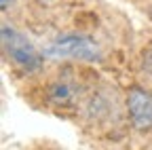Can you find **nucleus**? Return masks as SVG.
I'll return each instance as SVG.
<instances>
[{
    "mask_svg": "<svg viewBox=\"0 0 152 150\" xmlns=\"http://www.w3.org/2000/svg\"><path fill=\"white\" fill-rule=\"evenodd\" d=\"M42 55L49 59H74V61L93 64L102 59V47L87 34L66 32L53 38L42 49Z\"/></svg>",
    "mask_w": 152,
    "mask_h": 150,
    "instance_id": "nucleus-1",
    "label": "nucleus"
},
{
    "mask_svg": "<svg viewBox=\"0 0 152 150\" xmlns=\"http://www.w3.org/2000/svg\"><path fill=\"white\" fill-rule=\"evenodd\" d=\"M2 49L7 57L19 70H23L28 74L38 72L42 68V61H45L42 51H38L28 36L11 23H2Z\"/></svg>",
    "mask_w": 152,
    "mask_h": 150,
    "instance_id": "nucleus-2",
    "label": "nucleus"
},
{
    "mask_svg": "<svg viewBox=\"0 0 152 150\" xmlns=\"http://www.w3.org/2000/svg\"><path fill=\"white\" fill-rule=\"evenodd\" d=\"M127 116L133 129H152V93L144 87H131L127 93Z\"/></svg>",
    "mask_w": 152,
    "mask_h": 150,
    "instance_id": "nucleus-3",
    "label": "nucleus"
},
{
    "mask_svg": "<svg viewBox=\"0 0 152 150\" xmlns=\"http://www.w3.org/2000/svg\"><path fill=\"white\" fill-rule=\"evenodd\" d=\"M49 97L57 106H68L78 97V87H76L74 80H70L66 76H59L49 85Z\"/></svg>",
    "mask_w": 152,
    "mask_h": 150,
    "instance_id": "nucleus-4",
    "label": "nucleus"
},
{
    "mask_svg": "<svg viewBox=\"0 0 152 150\" xmlns=\"http://www.w3.org/2000/svg\"><path fill=\"white\" fill-rule=\"evenodd\" d=\"M11 2H13V0H11ZM2 9H4V11L9 9V0H2Z\"/></svg>",
    "mask_w": 152,
    "mask_h": 150,
    "instance_id": "nucleus-5",
    "label": "nucleus"
}]
</instances>
